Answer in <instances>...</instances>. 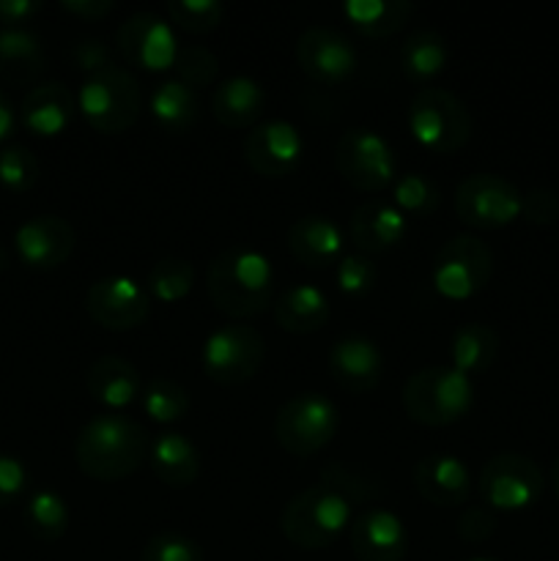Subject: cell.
<instances>
[{
    "instance_id": "obj_50",
    "label": "cell",
    "mask_w": 559,
    "mask_h": 561,
    "mask_svg": "<svg viewBox=\"0 0 559 561\" xmlns=\"http://www.w3.org/2000/svg\"><path fill=\"white\" fill-rule=\"evenodd\" d=\"M551 485H554V491H557V496H559V458L551 463Z\"/></svg>"
},
{
    "instance_id": "obj_16",
    "label": "cell",
    "mask_w": 559,
    "mask_h": 561,
    "mask_svg": "<svg viewBox=\"0 0 559 561\" xmlns=\"http://www.w3.org/2000/svg\"><path fill=\"white\" fill-rule=\"evenodd\" d=\"M77 244V233L58 214H38L25 219L14 233V250L27 268L49 272L64 266Z\"/></svg>"
},
{
    "instance_id": "obj_38",
    "label": "cell",
    "mask_w": 559,
    "mask_h": 561,
    "mask_svg": "<svg viewBox=\"0 0 559 561\" xmlns=\"http://www.w3.org/2000/svg\"><path fill=\"white\" fill-rule=\"evenodd\" d=\"M175 75L190 88H208L219 75V58L201 44H184L175 53Z\"/></svg>"
},
{
    "instance_id": "obj_30",
    "label": "cell",
    "mask_w": 559,
    "mask_h": 561,
    "mask_svg": "<svg viewBox=\"0 0 559 561\" xmlns=\"http://www.w3.org/2000/svg\"><path fill=\"white\" fill-rule=\"evenodd\" d=\"M343 14L365 36L384 38L411 20L414 5L409 0H345Z\"/></svg>"
},
{
    "instance_id": "obj_48",
    "label": "cell",
    "mask_w": 559,
    "mask_h": 561,
    "mask_svg": "<svg viewBox=\"0 0 559 561\" xmlns=\"http://www.w3.org/2000/svg\"><path fill=\"white\" fill-rule=\"evenodd\" d=\"M60 5L69 14L82 16V20H102L115 9V0H64Z\"/></svg>"
},
{
    "instance_id": "obj_41",
    "label": "cell",
    "mask_w": 559,
    "mask_h": 561,
    "mask_svg": "<svg viewBox=\"0 0 559 561\" xmlns=\"http://www.w3.org/2000/svg\"><path fill=\"white\" fill-rule=\"evenodd\" d=\"M140 561H203V551L184 531H157L142 546Z\"/></svg>"
},
{
    "instance_id": "obj_43",
    "label": "cell",
    "mask_w": 559,
    "mask_h": 561,
    "mask_svg": "<svg viewBox=\"0 0 559 561\" xmlns=\"http://www.w3.org/2000/svg\"><path fill=\"white\" fill-rule=\"evenodd\" d=\"M521 214L532 225H554L559 222V195L546 186H535L521 197Z\"/></svg>"
},
{
    "instance_id": "obj_47",
    "label": "cell",
    "mask_w": 559,
    "mask_h": 561,
    "mask_svg": "<svg viewBox=\"0 0 559 561\" xmlns=\"http://www.w3.org/2000/svg\"><path fill=\"white\" fill-rule=\"evenodd\" d=\"M38 11H42L38 0H0V22H3V27H22V22L36 16Z\"/></svg>"
},
{
    "instance_id": "obj_10",
    "label": "cell",
    "mask_w": 559,
    "mask_h": 561,
    "mask_svg": "<svg viewBox=\"0 0 559 561\" xmlns=\"http://www.w3.org/2000/svg\"><path fill=\"white\" fill-rule=\"evenodd\" d=\"M480 496L488 507L502 510V513H518V510H529L540 502L543 488V471L529 455L521 453H502L493 455L480 471Z\"/></svg>"
},
{
    "instance_id": "obj_17",
    "label": "cell",
    "mask_w": 559,
    "mask_h": 561,
    "mask_svg": "<svg viewBox=\"0 0 559 561\" xmlns=\"http://www.w3.org/2000/svg\"><path fill=\"white\" fill-rule=\"evenodd\" d=\"M305 153V140L290 121H266L252 126L244 137V157L255 173L266 179H283L294 173Z\"/></svg>"
},
{
    "instance_id": "obj_19",
    "label": "cell",
    "mask_w": 559,
    "mask_h": 561,
    "mask_svg": "<svg viewBox=\"0 0 559 561\" xmlns=\"http://www.w3.org/2000/svg\"><path fill=\"white\" fill-rule=\"evenodd\" d=\"M329 373L345 392L362 394L381 381L384 354L365 334H345L329 351Z\"/></svg>"
},
{
    "instance_id": "obj_42",
    "label": "cell",
    "mask_w": 559,
    "mask_h": 561,
    "mask_svg": "<svg viewBox=\"0 0 559 561\" xmlns=\"http://www.w3.org/2000/svg\"><path fill=\"white\" fill-rule=\"evenodd\" d=\"M334 279H338V288L345 296L360 299V296L370 294L373 285H376V266L362 252H345L338 261V268H334Z\"/></svg>"
},
{
    "instance_id": "obj_45",
    "label": "cell",
    "mask_w": 559,
    "mask_h": 561,
    "mask_svg": "<svg viewBox=\"0 0 559 561\" xmlns=\"http://www.w3.org/2000/svg\"><path fill=\"white\" fill-rule=\"evenodd\" d=\"M27 482H31V474H27L25 463L14 455L0 453V507L14 504L27 491Z\"/></svg>"
},
{
    "instance_id": "obj_11",
    "label": "cell",
    "mask_w": 559,
    "mask_h": 561,
    "mask_svg": "<svg viewBox=\"0 0 559 561\" xmlns=\"http://www.w3.org/2000/svg\"><path fill=\"white\" fill-rule=\"evenodd\" d=\"M521 190L497 173L466 175L455 190V214L464 225L497 230L521 217Z\"/></svg>"
},
{
    "instance_id": "obj_46",
    "label": "cell",
    "mask_w": 559,
    "mask_h": 561,
    "mask_svg": "<svg viewBox=\"0 0 559 561\" xmlns=\"http://www.w3.org/2000/svg\"><path fill=\"white\" fill-rule=\"evenodd\" d=\"M455 531H458V537L464 542H486L497 531V518L486 507H469L458 518Z\"/></svg>"
},
{
    "instance_id": "obj_9",
    "label": "cell",
    "mask_w": 559,
    "mask_h": 561,
    "mask_svg": "<svg viewBox=\"0 0 559 561\" xmlns=\"http://www.w3.org/2000/svg\"><path fill=\"white\" fill-rule=\"evenodd\" d=\"M493 274V252L477 236H455L433 257L431 279L438 296L453 301L471 299Z\"/></svg>"
},
{
    "instance_id": "obj_24",
    "label": "cell",
    "mask_w": 559,
    "mask_h": 561,
    "mask_svg": "<svg viewBox=\"0 0 559 561\" xmlns=\"http://www.w3.org/2000/svg\"><path fill=\"white\" fill-rule=\"evenodd\" d=\"M85 389L104 409H126L140 400L142 378L137 367L124 356H99L85 373Z\"/></svg>"
},
{
    "instance_id": "obj_34",
    "label": "cell",
    "mask_w": 559,
    "mask_h": 561,
    "mask_svg": "<svg viewBox=\"0 0 559 561\" xmlns=\"http://www.w3.org/2000/svg\"><path fill=\"white\" fill-rule=\"evenodd\" d=\"M321 485L338 491L351 507L354 504L373 502L381 493V482H378V477L373 471H367L365 466L343 463V460H332V463L323 466Z\"/></svg>"
},
{
    "instance_id": "obj_4",
    "label": "cell",
    "mask_w": 559,
    "mask_h": 561,
    "mask_svg": "<svg viewBox=\"0 0 559 561\" xmlns=\"http://www.w3.org/2000/svg\"><path fill=\"white\" fill-rule=\"evenodd\" d=\"M351 526V504L327 485H310L296 493L280 515V529L301 551H323Z\"/></svg>"
},
{
    "instance_id": "obj_39",
    "label": "cell",
    "mask_w": 559,
    "mask_h": 561,
    "mask_svg": "<svg viewBox=\"0 0 559 561\" xmlns=\"http://www.w3.org/2000/svg\"><path fill=\"white\" fill-rule=\"evenodd\" d=\"M38 159L25 146L0 148V184L11 192H27L38 181Z\"/></svg>"
},
{
    "instance_id": "obj_1",
    "label": "cell",
    "mask_w": 559,
    "mask_h": 561,
    "mask_svg": "<svg viewBox=\"0 0 559 561\" xmlns=\"http://www.w3.org/2000/svg\"><path fill=\"white\" fill-rule=\"evenodd\" d=\"M151 438L140 422L121 414L91 416L75 442V460L82 474L99 482H115L135 474L148 460Z\"/></svg>"
},
{
    "instance_id": "obj_8",
    "label": "cell",
    "mask_w": 559,
    "mask_h": 561,
    "mask_svg": "<svg viewBox=\"0 0 559 561\" xmlns=\"http://www.w3.org/2000/svg\"><path fill=\"white\" fill-rule=\"evenodd\" d=\"M266 356V340L247 323H228L214 329L201 351L203 373L223 387L244 383L261 370Z\"/></svg>"
},
{
    "instance_id": "obj_28",
    "label": "cell",
    "mask_w": 559,
    "mask_h": 561,
    "mask_svg": "<svg viewBox=\"0 0 559 561\" xmlns=\"http://www.w3.org/2000/svg\"><path fill=\"white\" fill-rule=\"evenodd\" d=\"M42 69V38L27 27H0V77L14 85H25L36 80Z\"/></svg>"
},
{
    "instance_id": "obj_51",
    "label": "cell",
    "mask_w": 559,
    "mask_h": 561,
    "mask_svg": "<svg viewBox=\"0 0 559 561\" xmlns=\"http://www.w3.org/2000/svg\"><path fill=\"white\" fill-rule=\"evenodd\" d=\"M469 561H499L497 557H475V559H469Z\"/></svg>"
},
{
    "instance_id": "obj_22",
    "label": "cell",
    "mask_w": 559,
    "mask_h": 561,
    "mask_svg": "<svg viewBox=\"0 0 559 561\" xmlns=\"http://www.w3.org/2000/svg\"><path fill=\"white\" fill-rule=\"evenodd\" d=\"M351 241L365 252H387L409 236V219L387 201H367L354 211L349 225Z\"/></svg>"
},
{
    "instance_id": "obj_35",
    "label": "cell",
    "mask_w": 559,
    "mask_h": 561,
    "mask_svg": "<svg viewBox=\"0 0 559 561\" xmlns=\"http://www.w3.org/2000/svg\"><path fill=\"white\" fill-rule=\"evenodd\" d=\"M140 405L153 422L168 425V422L184 420L190 411V394L173 378H151L148 383H142Z\"/></svg>"
},
{
    "instance_id": "obj_27",
    "label": "cell",
    "mask_w": 559,
    "mask_h": 561,
    "mask_svg": "<svg viewBox=\"0 0 559 561\" xmlns=\"http://www.w3.org/2000/svg\"><path fill=\"white\" fill-rule=\"evenodd\" d=\"M274 321L290 334H312L329 321V299L318 285H290L274 301Z\"/></svg>"
},
{
    "instance_id": "obj_20",
    "label": "cell",
    "mask_w": 559,
    "mask_h": 561,
    "mask_svg": "<svg viewBox=\"0 0 559 561\" xmlns=\"http://www.w3.org/2000/svg\"><path fill=\"white\" fill-rule=\"evenodd\" d=\"M414 488L436 507H460L471 496V471L460 458L447 453L425 455L414 466Z\"/></svg>"
},
{
    "instance_id": "obj_5",
    "label": "cell",
    "mask_w": 559,
    "mask_h": 561,
    "mask_svg": "<svg viewBox=\"0 0 559 561\" xmlns=\"http://www.w3.org/2000/svg\"><path fill=\"white\" fill-rule=\"evenodd\" d=\"M406 121H409L411 137L433 153L460 151L475 129L464 99L444 88H420L411 96Z\"/></svg>"
},
{
    "instance_id": "obj_29",
    "label": "cell",
    "mask_w": 559,
    "mask_h": 561,
    "mask_svg": "<svg viewBox=\"0 0 559 561\" xmlns=\"http://www.w3.org/2000/svg\"><path fill=\"white\" fill-rule=\"evenodd\" d=\"M153 121L162 126L170 135H184L201 118V102L197 93L181 80H164L153 88L151 99H148Z\"/></svg>"
},
{
    "instance_id": "obj_21",
    "label": "cell",
    "mask_w": 559,
    "mask_h": 561,
    "mask_svg": "<svg viewBox=\"0 0 559 561\" xmlns=\"http://www.w3.org/2000/svg\"><path fill=\"white\" fill-rule=\"evenodd\" d=\"M343 244V228L327 214H307V217L296 219L288 230L290 255L310 268L338 263L345 255Z\"/></svg>"
},
{
    "instance_id": "obj_36",
    "label": "cell",
    "mask_w": 559,
    "mask_h": 561,
    "mask_svg": "<svg viewBox=\"0 0 559 561\" xmlns=\"http://www.w3.org/2000/svg\"><path fill=\"white\" fill-rule=\"evenodd\" d=\"M148 296H153L157 301H181L195 285V266L184 257H162L151 266L148 272Z\"/></svg>"
},
{
    "instance_id": "obj_18",
    "label": "cell",
    "mask_w": 559,
    "mask_h": 561,
    "mask_svg": "<svg viewBox=\"0 0 559 561\" xmlns=\"http://www.w3.org/2000/svg\"><path fill=\"white\" fill-rule=\"evenodd\" d=\"M351 551L360 561H403L409 553V529L384 507H370L351 524Z\"/></svg>"
},
{
    "instance_id": "obj_2",
    "label": "cell",
    "mask_w": 559,
    "mask_h": 561,
    "mask_svg": "<svg viewBox=\"0 0 559 561\" xmlns=\"http://www.w3.org/2000/svg\"><path fill=\"white\" fill-rule=\"evenodd\" d=\"M272 261L255 247H230L219 252L206 272L208 299L223 316L255 318L272 307L274 299Z\"/></svg>"
},
{
    "instance_id": "obj_6",
    "label": "cell",
    "mask_w": 559,
    "mask_h": 561,
    "mask_svg": "<svg viewBox=\"0 0 559 561\" xmlns=\"http://www.w3.org/2000/svg\"><path fill=\"white\" fill-rule=\"evenodd\" d=\"M77 107L88 124L102 135H121L142 113V91L135 75L121 66L104 69L82 80L77 93Z\"/></svg>"
},
{
    "instance_id": "obj_25",
    "label": "cell",
    "mask_w": 559,
    "mask_h": 561,
    "mask_svg": "<svg viewBox=\"0 0 559 561\" xmlns=\"http://www.w3.org/2000/svg\"><path fill=\"white\" fill-rule=\"evenodd\" d=\"M266 107V93L258 80L247 75L228 77L217 85L212 96V113L228 129H247L255 126Z\"/></svg>"
},
{
    "instance_id": "obj_31",
    "label": "cell",
    "mask_w": 559,
    "mask_h": 561,
    "mask_svg": "<svg viewBox=\"0 0 559 561\" xmlns=\"http://www.w3.org/2000/svg\"><path fill=\"white\" fill-rule=\"evenodd\" d=\"M499 354V334L486 323H464L449 337V359L466 376L486 373Z\"/></svg>"
},
{
    "instance_id": "obj_7",
    "label": "cell",
    "mask_w": 559,
    "mask_h": 561,
    "mask_svg": "<svg viewBox=\"0 0 559 561\" xmlns=\"http://www.w3.org/2000/svg\"><path fill=\"white\" fill-rule=\"evenodd\" d=\"M340 411L318 392L294 394L274 416V438L290 455H316L338 436Z\"/></svg>"
},
{
    "instance_id": "obj_49",
    "label": "cell",
    "mask_w": 559,
    "mask_h": 561,
    "mask_svg": "<svg viewBox=\"0 0 559 561\" xmlns=\"http://www.w3.org/2000/svg\"><path fill=\"white\" fill-rule=\"evenodd\" d=\"M14 126H16L14 104H11V99L0 91V142H3L5 137H11Z\"/></svg>"
},
{
    "instance_id": "obj_3",
    "label": "cell",
    "mask_w": 559,
    "mask_h": 561,
    "mask_svg": "<svg viewBox=\"0 0 559 561\" xmlns=\"http://www.w3.org/2000/svg\"><path fill=\"white\" fill-rule=\"evenodd\" d=\"M471 405H475V381L453 365L422 367L403 383V409L420 425H455L469 414Z\"/></svg>"
},
{
    "instance_id": "obj_14",
    "label": "cell",
    "mask_w": 559,
    "mask_h": 561,
    "mask_svg": "<svg viewBox=\"0 0 559 561\" xmlns=\"http://www.w3.org/2000/svg\"><path fill=\"white\" fill-rule=\"evenodd\" d=\"M115 42L132 66H140L146 71L170 69L179 53V38L170 22L153 11H135L126 16L118 25Z\"/></svg>"
},
{
    "instance_id": "obj_23",
    "label": "cell",
    "mask_w": 559,
    "mask_h": 561,
    "mask_svg": "<svg viewBox=\"0 0 559 561\" xmlns=\"http://www.w3.org/2000/svg\"><path fill=\"white\" fill-rule=\"evenodd\" d=\"M77 102L64 82H38L22 99L20 121L36 137H55L75 118Z\"/></svg>"
},
{
    "instance_id": "obj_37",
    "label": "cell",
    "mask_w": 559,
    "mask_h": 561,
    "mask_svg": "<svg viewBox=\"0 0 559 561\" xmlns=\"http://www.w3.org/2000/svg\"><path fill=\"white\" fill-rule=\"evenodd\" d=\"M392 206L403 214L425 217L438 208V186L422 173H403L392 184Z\"/></svg>"
},
{
    "instance_id": "obj_40",
    "label": "cell",
    "mask_w": 559,
    "mask_h": 561,
    "mask_svg": "<svg viewBox=\"0 0 559 561\" xmlns=\"http://www.w3.org/2000/svg\"><path fill=\"white\" fill-rule=\"evenodd\" d=\"M170 20L190 33H208L223 22L225 5L219 0H168Z\"/></svg>"
},
{
    "instance_id": "obj_32",
    "label": "cell",
    "mask_w": 559,
    "mask_h": 561,
    "mask_svg": "<svg viewBox=\"0 0 559 561\" xmlns=\"http://www.w3.org/2000/svg\"><path fill=\"white\" fill-rule=\"evenodd\" d=\"M447 60V42H444L442 33L431 31V27L411 31V36L400 47V69L411 82L433 80L436 75H442Z\"/></svg>"
},
{
    "instance_id": "obj_33",
    "label": "cell",
    "mask_w": 559,
    "mask_h": 561,
    "mask_svg": "<svg viewBox=\"0 0 559 561\" xmlns=\"http://www.w3.org/2000/svg\"><path fill=\"white\" fill-rule=\"evenodd\" d=\"M25 526L36 540L55 542L69 529V507L55 491H36L25 504Z\"/></svg>"
},
{
    "instance_id": "obj_26",
    "label": "cell",
    "mask_w": 559,
    "mask_h": 561,
    "mask_svg": "<svg viewBox=\"0 0 559 561\" xmlns=\"http://www.w3.org/2000/svg\"><path fill=\"white\" fill-rule=\"evenodd\" d=\"M148 463L153 474L170 488H190L201 477V455L197 447L181 433H162L151 442Z\"/></svg>"
},
{
    "instance_id": "obj_15",
    "label": "cell",
    "mask_w": 559,
    "mask_h": 561,
    "mask_svg": "<svg viewBox=\"0 0 559 561\" xmlns=\"http://www.w3.org/2000/svg\"><path fill=\"white\" fill-rule=\"evenodd\" d=\"M296 60L310 80L323 85L345 82L360 66L354 44L329 25H310L296 42Z\"/></svg>"
},
{
    "instance_id": "obj_13",
    "label": "cell",
    "mask_w": 559,
    "mask_h": 561,
    "mask_svg": "<svg viewBox=\"0 0 559 561\" xmlns=\"http://www.w3.org/2000/svg\"><path fill=\"white\" fill-rule=\"evenodd\" d=\"M85 310L99 327L126 332L137 329L151 316V296L142 285H137L124 274H107L93 279L85 294Z\"/></svg>"
},
{
    "instance_id": "obj_44",
    "label": "cell",
    "mask_w": 559,
    "mask_h": 561,
    "mask_svg": "<svg viewBox=\"0 0 559 561\" xmlns=\"http://www.w3.org/2000/svg\"><path fill=\"white\" fill-rule=\"evenodd\" d=\"M71 60H75L77 69L85 71L88 77L118 66L115 64L113 49H110L102 38H82V42H77L75 49H71Z\"/></svg>"
},
{
    "instance_id": "obj_12",
    "label": "cell",
    "mask_w": 559,
    "mask_h": 561,
    "mask_svg": "<svg viewBox=\"0 0 559 561\" xmlns=\"http://www.w3.org/2000/svg\"><path fill=\"white\" fill-rule=\"evenodd\" d=\"M340 175L362 192H378L395 184V151L378 131L354 126L334 148Z\"/></svg>"
}]
</instances>
